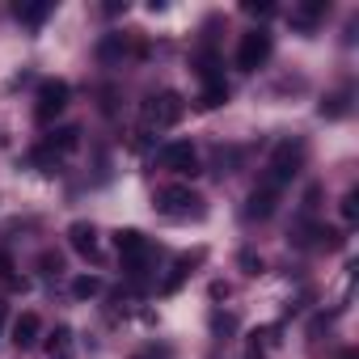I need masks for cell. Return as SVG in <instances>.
<instances>
[{
	"label": "cell",
	"instance_id": "obj_7",
	"mask_svg": "<svg viewBox=\"0 0 359 359\" xmlns=\"http://www.w3.org/2000/svg\"><path fill=\"white\" fill-rule=\"evenodd\" d=\"M68 81H43L39 85V97H34V114H39V123H51L55 114H64V106H68Z\"/></svg>",
	"mask_w": 359,
	"mask_h": 359
},
{
	"label": "cell",
	"instance_id": "obj_9",
	"mask_svg": "<svg viewBox=\"0 0 359 359\" xmlns=\"http://www.w3.org/2000/svg\"><path fill=\"white\" fill-rule=\"evenodd\" d=\"M68 245H72L76 254H85V258H97V229L85 224V220H76V224L68 229Z\"/></svg>",
	"mask_w": 359,
	"mask_h": 359
},
{
	"label": "cell",
	"instance_id": "obj_24",
	"mask_svg": "<svg viewBox=\"0 0 359 359\" xmlns=\"http://www.w3.org/2000/svg\"><path fill=\"white\" fill-rule=\"evenodd\" d=\"M342 359H355V355H342Z\"/></svg>",
	"mask_w": 359,
	"mask_h": 359
},
{
	"label": "cell",
	"instance_id": "obj_15",
	"mask_svg": "<svg viewBox=\"0 0 359 359\" xmlns=\"http://www.w3.org/2000/svg\"><path fill=\"white\" fill-rule=\"evenodd\" d=\"M321 13H325V5H304L300 13H292V26H300V30H313Z\"/></svg>",
	"mask_w": 359,
	"mask_h": 359
},
{
	"label": "cell",
	"instance_id": "obj_8",
	"mask_svg": "<svg viewBox=\"0 0 359 359\" xmlns=\"http://www.w3.org/2000/svg\"><path fill=\"white\" fill-rule=\"evenodd\" d=\"M76 144H81V131H76V127H60V131H51V135H47V148H43V152H34V161H51V156L60 161V156H68Z\"/></svg>",
	"mask_w": 359,
	"mask_h": 359
},
{
	"label": "cell",
	"instance_id": "obj_25",
	"mask_svg": "<svg viewBox=\"0 0 359 359\" xmlns=\"http://www.w3.org/2000/svg\"><path fill=\"white\" fill-rule=\"evenodd\" d=\"M60 359H64V355H60Z\"/></svg>",
	"mask_w": 359,
	"mask_h": 359
},
{
	"label": "cell",
	"instance_id": "obj_21",
	"mask_svg": "<svg viewBox=\"0 0 359 359\" xmlns=\"http://www.w3.org/2000/svg\"><path fill=\"white\" fill-rule=\"evenodd\" d=\"M241 262H245V266H250V275H258V271H262V262H258V258H254V254H245V258H241Z\"/></svg>",
	"mask_w": 359,
	"mask_h": 359
},
{
	"label": "cell",
	"instance_id": "obj_13",
	"mask_svg": "<svg viewBox=\"0 0 359 359\" xmlns=\"http://www.w3.org/2000/svg\"><path fill=\"white\" fill-rule=\"evenodd\" d=\"M229 102V85L224 81H212L208 89H203V97H199V110H216V106H224Z\"/></svg>",
	"mask_w": 359,
	"mask_h": 359
},
{
	"label": "cell",
	"instance_id": "obj_10",
	"mask_svg": "<svg viewBox=\"0 0 359 359\" xmlns=\"http://www.w3.org/2000/svg\"><path fill=\"white\" fill-rule=\"evenodd\" d=\"M275 203H279V191L262 182V187L250 195V208H245V216H250V220H266V216L275 212Z\"/></svg>",
	"mask_w": 359,
	"mask_h": 359
},
{
	"label": "cell",
	"instance_id": "obj_17",
	"mask_svg": "<svg viewBox=\"0 0 359 359\" xmlns=\"http://www.w3.org/2000/svg\"><path fill=\"white\" fill-rule=\"evenodd\" d=\"M245 13H250V18H271V13H275V5H266V0H262V5L245 0Z\"/></svg>",
	"mask_w": 359,
	"mask_h": 359
},
{
	"label": "cell",
	"instance_id": "obj_23",
	"mask_svg": "<svg viewBox=\"0 0 359 359\" xmlns=\"http://www.w3.org/2000/svg\"><path fill=\"white\" fill-rule=\"evenodd\" d=\"M250 359H262V355H258V351H254V355H250Z\"/></svg>",
	"mask_w": 359,
	"mask_h": 359
},
{
	"label": "cell",
	"instance_id": "obj_1",
	"mask_svg": "<svg viewBox=\"0 0 359 359\" xmlns=\"http://www.w3.org/2000/svg\"><path fill=\"white\" fill-rule=\"evenodd\" d=\"M114 250H118L123 266H127L135 279L148 271V258H152V241H148L140 229H118V233H114Z\"/></svg>",
	"mask_w": 359,
	"mask_h": 359
},
{
	"label": "cell",
	"instance_id": "obj_11",
	"mask_svg": "<svg viewBox=\"0 0 359 359\" xmlns=\"http://www.w3.org/2000/svg\"><path fill=\"white\" fill-rule=\"evenodd\" d=\"M39 334H43V321H39V313H22L18 321H13V342L26 351V346H34L39 342Z\"/></svg>",
	"mask_w": 359,
	"mask_h": 359
},
{
	"label": "cell",
	"instance_id": "obj_22",
	"mask_svg": "<svg viewBox=\"0 0 359 359\" xmlns=\"http://www.w3.org/2000/svg\"><path fill=\"white\" fill-rule=\"evenodd\" d=\"M0 325H5V304H0Z\"/></svg>",
	"mask_w": 359,
	"mask_h": 359
},
{
	"label": "cell",
	"instance_id": "obj_14",
	"mask_svg": "<svg viewBox=\"0 0 359 359\" xmlns=\"http://www.w3.org/2000/svg\"><path fill=\"white\" fill-rule=\"evenodd\" d=\"M97 292H102V279H97V275L72 279V296H76V300H89V296H97Z\"/></svg>",
	"mask_w": 359,
	"mask_h": 359
},
{
	"label": "cell",
	"instance_id": "obj_18",
	"mask_svg": "<svg viewBox=\"0 0 359 359\" xmlns=\"http://www.w3.org/2000/svg\"><path fill=\"white\" fill-rule=\"evenodd\" d=\"M355 212H359V208H355V191H351V195L342 199V216H346V220H355Z\"/></svg>",
	"mask_w": 359,
	"mask_h": 359
},
{
	"label": "cell",
	"instance_id": "obj_20",
	"mask_svg": "<svg viewBox=\"0 0 359 359\" xmlns=\"http://www.w3.org/2000/svg\"><path fill=\"white\" fill-rule=\"evenodd\" d=\"M0 279H13V262L5 254H0Z\"/></svg>",
	"mask_w": 359,
	"mask_h": 359
},
{
	"label": "cell",
	"instance_id": "obj_5",
	"mask_svg": "<svg viewBox=\"0 0 359 359\" xmlns=\"http://www.w3.org/2000/svg\"><path fill=\"white\" fill-rule=\"evenodd\" d=\"M199 203L203 199L191 187H165V191H156V212L161 216H199L203 212Z\"/></svg>",
	"mask_w": 359,
	"mask_h": 359
},
{
	"label": "cell",
	"instance_id": "obj_19",
	"mask_svg": "<svg viewBox=\"0 0 359 359\" xmlns=\"http://www.w3.org/2000/svg\"><path fill=\"white\" fill-rule=\"evenodd\" d=\"M165 355H169V351H165V346H148V351H140V355H135V359H165Z\"/></svg>",
	"mask_w": 359,
	"mask_h": 359
},
{
	"label": "cell",
	"instance_id": "obj_2",
	"mask_svg": "<svg viewBox=\"0 0 359 359\" xmlns=\"http://www.w3.org/2000/svg\"><path fill=\"white\" fill-rule=\"evenodd\" d=\"M182 114H187V102H182V93H173V89H165V93L144 102V127H173Z\"/></svg>",
	"mask_w": 359,
	"mask_h": 359
},
{
	"label": "cell",
	"instance_id": "obj_3",
	"mask_svg": "<svg viewBox=\"0 0 359 359\" xmlns=\"http://www.w3.org/2000/svg\"><path fill=\"white\" fill-rule=\"evenodd\" d=\"M300 161H304V144L300 140H283L279 148H275V156H271V173H266V187H283V182H292L296 177V169H300Z\"/></svg>",
	"mask_w": 359,
	"mask_h": 359
},
{
	"label": "cell",
	"instance_id": "obj_6",
	"mask_svg": "<svg viewBox=\"0 0 359 359\" xmlns=\"http://www.w3.org/2000/svg\"><path fill=\"white\" fill-rule=\"evenodd\" d=\"M271 34L258 26V30H250V34H241V47H237V68L241 72H254V68H262L266 60H271Z\"/></svg>",
	"mask_w": 359,
	"mask_h": 359
},
{
	"label": "cell",
	"instance_id": "obj_12",
	"mask_svg": "<svg viewBox=\"0 0 359 359\" xmlns=\"http://www.w3.org/2000/svg\"><path fill=\"white\" fill-rule=\"evenodd\" d=\"M13 18H18L22 26H43V22L51 18V0H34V5H18V9H13Z\"/></svg>",
	"mask_w": 359,
	"mask_h": 359
},
{
	"label": "cell",
	"instance_id": "obj_4",
	"mask_svg": "<svg viewBox=\"0 0 359 359\" xmlns=\"http://www.w3.org/2000/svg\"><path fill=\"white\" fill-rule=\"evenodd\" d=\"M156 165L169 169V173L195 177V173H199V152H195V144H187V140H173V144H165V148L156 152Z\"/></svg>",
	"mask_w": 359,
	"mask_h": 359
},
{
	"label": "cell",
	"instance_id": "obj_16",
	"mask_svg": "<svg viewBox=\"0 0 359 359\" xmlns=\"http://www.w3.org/2000/svg\"><path fill=\"white\" fill-rule=\"evenodd\" d=\"M342 110H346V97H342V93H334V97L321 102V114H325V118H338Z\"/></svg>",
	"mask_w": 359,
	"mask_h": 359
}]
</instances>
